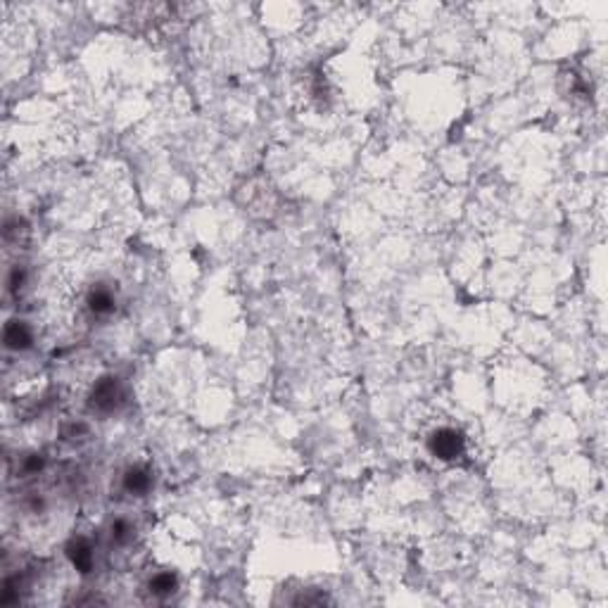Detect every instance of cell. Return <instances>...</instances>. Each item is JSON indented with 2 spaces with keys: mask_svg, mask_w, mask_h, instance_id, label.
Listing matches in <instances>:
<instances>
[{
  "mask_svg": "<svg viewBox=\"0 0 608 608\" xmlns=\"http://www.w3.org/2000/svg\"><path fill=\"white\" fill-rule=\"evenodd\" d=\"M121 385L116 378H100L98 383L93 385L91 397H88V404H91L93 411L98 413H112L116 406L121 404Z\"/></svg>",
  "mask_w": 608,
  "mask_h": 608,
  "instance_id": "obj_1",
  "label": "cell"
},
{
  "mask_svg": "<svg viewBox=\"0 0 608 608\" xmlns=\"http://www.w3.org/2000/svg\"><path fill=\"white\" fill-rule=\"evenodd\" d=\"M428 449L433 452V456H438L442 461H454L464 454V438L454 428H440L438 433H433Z\"/></svg>",
  "mask_w": 608,
  "mask_h": 608,
  "instance_id": "obj_2",
  "label": "cell"
},
{
  "mask_svg": "<svg viewBox=\"0 0 608 608\" xmlns=\"http://www.w3.org/2000/svg\"><path fill=\"white\" fill-rule=\"evenodd\" d=\"M3 340H5V347L8 349L24 352L33 344V333L24 321H10L8 326H5Z\"/></svg>",
  "mask_w": 608,
  "mask_h": 608,
  "instance_id": "obj_3",
  "label": "cell"
},
{
  "mask_svg": "<svg viewBox=\"0 0 608 608\" xmlns=\"http://www.w3.org/2000/svg\"><path fill=\"white\" fill-rule=\"evenodd\" d=\"M67 556L72 558V563H74L76 570H81V572H91L93 570L95 556H93L91 544H88L86 540H74L67 547Z\"/></svg>",
  "mask_w": 608,
  "mask_h": 608,
  "instance_id": "obj_4",
  "label": "cell"
},
{
  "mask_svg": "<svg viewBox=\"0 0 608 608\" xmlns=\"http://www.w3.org/2000/svg\"><path fill=\"white\" fill-rule=\"evenodd\" d=\"M150 487H152V475L148 468L134 466V468H129L126 475H124V489H126L129 494L143 496Z\"/></svg>",
  "mask_w": 608,
  "mask_h": 608,
  "instance_id": "obj_5",
  "label": "cell"
},
{
  "mask_svg": "<svg viewBox=\"0 0 608 608\" xmlns=\"http://www.w3.org/2000/svg\"><path fill=\"white\" fill-rule=\"evenodd\" d=\"M88 309L93 314H109L114 312V295L105 288H95L91 295H88Z\"/></svg>",
  "mask_w": 608,
  "mask_h": 608,
  "instance_id": "obj_6",
  "label": "cell"
},
{
  "mask_svg": "<svg viewBox=\"0 0 608 608\" xmlns=\"http://www.w3.org/2000/svg\"><path fill=\"white\" fill-rule=\"evenodd\" d=\"M176 575H171V572H160V575H155L150 580V592L155 594V597H169L171 592H176Z\"/></svg>",
  "mask_w": 608,
  "mask_h": 608,
  "instance_id": "obj_7",
  "label": "cell"
},
{
  "mask_svg": "<svg viewBox=\"0 0 608 608\" xmlns=\"http://www.w3.org/2000/svg\"><path fill=\"white\" fill-rule=\"evenodd\" d=\"M112 537H114V542H126L131 537V525L126 521H114L112 523Z\"/></svg>",
  "mask_w": 608,
  "mask_h": 608,
  "instance_id": "obj_8",
  "label": "cell"
},
{
  "mask_svg": "<svg viewBox=\"0 0 608 608\" xmlns=\"http://www.w3.org/2000/svg\"><path fill=\"white\" fill-rule=\"evenodd\" d=\"M24 268H19V266H15L10 271V278H8V286H10V290L12 293H19V290H22V286H24Z\"/></svg>",
  "mask_w": 608,
  "mask_h": 608,
  "instance_id": "obj_9",
  "label": "cell"
},
{
  "mask_svg": "<svg viewBox=\"0 0 608 608\" xmlns=\"http://www.w3.org/2000/svg\"><path fill=\"white\" fill-rule=\"evenodd\" d=\"M40 468H43V456L40 454H33V456H29V459L24 461V473H38Z\"/></svg>",
  "mask_w": 608,
  "mask_h": 608,
  "instance_id": "obj_10",
  "label": "cell"
}]
</instances>
